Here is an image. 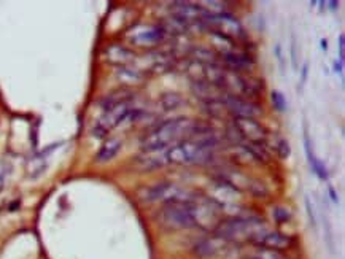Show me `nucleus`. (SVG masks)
<instances>
[{
	"label": "nucleus",
	"instance_id": "8",
	"mask_svg": "<svg viewBox=\"0 0 345 259\" xmlns=\"http://www.w3.org/2000/svg\"><path fill=\"white\" fill-rule=\"evenodd\" d=\"M234 127L242 139L250 143H263L268 139V131L253 118H234Z\"/></svg>",
	"mask_w": 345,
	"mask_h": 259
},
{
	"label": "nucleus",
	"instance_id": "2",
	"mask_svg": "<svg viewBox=\"0 0 345 259\" xmlns=\"http://www.w3.org/2000/svg\"><path fill=\"white\" fill-rule=\"evenodd\" d=\"M215 147H217V140L210 134L191 137L164 149L162 162L175 165L205 164L212 161Z\"/></svg>",
	"mask_w": 345,
	"mask_h": 259
},
{
	"label": "nucleus",
	"instance_id": "9",
	"mask_svg": "<svg viewBox=\"0 0 345 259\" xmlns=\"http://www.w3.org/2000/svg\"><path fill=\"white\" fill-rule=\"evenodd\" d=\"M221 104L225 105L226 110L231 111L235 118H253L255 119V116L261 114V109L256 104L245 100V99H240V97L225 94L221 99Z\"/></svg>",
	"mask_w": 345,
	"mask_h": 259
},
{
	"label": "nucleus",
	"instance_id": "27",
	"mask_svg": "<svg viewBox=\"0 0 345 259\" xmlns=\"http://www.w3.org/2000/svg\"><path fill=\"white\" fill-rule=\"evenodd\" d=\"M334 67H336V72H337V74H342V62L339 61V62H334Z\"/></svg>",
	"mask_w": 345,
	"mask_h": 259
},
{
	"label": "nucleus",
	"instance_id": "4",
	"mask_svg": "<svg viewBox=\"0 0 345 259\" xmlns=\"http://www.w3.org/2000/svg\"><path fill=\"white\" fill-rule=\"evenodd\" d=\"M191 200H188V202L166 204V207H164L162 210H161V222H162V224L170 227V229H190V227H196V221H194Z\"/></svg>",
	"mask_w": 345,
	"mask_h": 259
},
{
	"label": "nucleus",
	"instance_id": "29",
	"mask_svg": "<svg viewBox=\"0 0 345 259\" xmlns=\"http://www.w3.org/2000/svg\"><path fill=\"white\" fill-rule=\"evenodd\" d=\"M329 194H331V197H333V200H334V202H337V197H336V192H334V189L331 188V186H329Z\"/></svg>",
	"mask_w": 345,
	"mask_h": 259
},
{
	"label": "nucleus",
	"instance_id": "5",
	"mask_svg": "<svg viewBox=\"0 0 345 259\" xmlns=\"http://www.w3.org/2000/svg\"><path fill=\"white\" fill-rule=\"evenodd\" d=\"M196 194L180 188V186L174 183H157L152 188H147L143 191V199L147 202H164V204H172V202H188Z\"/></svg>",
	"mask_w": 345,
	"mask_h": 259
},
{
	"label": "nucleus",
	"instance_id": "17",
	"mask_svg": "<svg viewBox=\"0 0 345 259\" xmlns=\"http://www.w3.org/2000/svg\"><path fill=\"white\" fill-rule=\"evenodd\" d=\"M119 149H121V140L119 139H109L102 145V148L99 149V153L96 156V161L97 162L110 161V159H113V157L118 154Z\"/></svg>",
	"mask_w": 345,
	"mask_h": 259
},
{
	"label": "nucleus",
	"instance_id": "21",
	"mask_svg": "<svg viewBox=\"0 0 345 259\" xmlns=\"http://www.w3.org/2000/svg\"><path fill=\"white\" fill-rule=\"evenodd\" d=\"M278 154H280V157H283V159H285V157H288L290 156V145H288V142H286V140H280V143H278Z\"/></svg>",
	"mask_w": 345,
	"mask_h": 259
},
{
	"label": "nucleus",
	"instance_id": "22",
	"mask_svg": "<svg viewBox=\"0 0 345 259\" xmlns=\"http://www.w3.org/2000/svg\"><path fill=\"white\" fill-rule=\"evenodd\" d=\"M306 208H307V215H308V220H310V224L315 227L317 226V220H315V215H313V208L310 204V199L306 197Z\"/></svg>",
	"mask_w": 345,
	"mask_h": 259
},
{
	"label": "nucleus",
	"instance_id": "3",
	"mask_svg": "<svg viewBox=\"0 0 345 259\" xmlns=\"http://www.w3.org/2000/svg\"><path fill=\"white\" fill-rule=\"evenodd\" d=\"M268 231V227L263 224L258 218H231L220 221V224L215 227V235H220L229 242L232 240H250L253 242L258 235Z\"/></svg>",
	"mask_w": 345,
	"mask_h": 259
},
{
	"label": "nucleus",
	"instance_id": "10",
	"mask_svg": "<svg viewBox=\"0 0 345 259\" xmlns=\"http://www.w3.org/2000/svg\"><path fill=\"white\" fill-rule=\"evenodd\" d=\"M231 242L223 239L220 235H212L208 239H204L202 242H199L196 247H194V255L199 258H213L218 256L229 248Z\"/></svg>",
	"mask_w": 345,
	"mask_h": 259
},
{
	"label": "nucleus",
	"instance_id": "12",
	"mask_svg": "<svg viewBox=\"0 0 345 259\" xmlns=\"http://www.w3.org/2000/svg\"><path fill=\"white\" fill-rule=\"evenodd\" d=\"M210 199H213L215 202L223 207L226 204L235 202V200L239 199V191L234 189L232 186H229L228 183L218 180V182L213 185V194L210 196Z\"/></svg>",
	"mask_w": 345,
	"mask_h": 259
},
{
	"label": "nucleus",
	"instance_id": "16",
	"mask_svg": "<svg viewBox=\"0 0 345 259\" xmlns=\"http://www.w3.org/2000/svg\"><path fill=\"white\" fill-rule=\"evenodd\" d=\"M132 97H134V94L131 91L121 89V91H116V92H112L110 96H107L105 99H102L100 107L104 109V111H107V110H110L116 105L126 104V102H132Z\"/></svg>",
	"mask_w": 345,
	"mask_h": 259
},
{
	"label": "nucleus",
	"instance_id": "19",
	"mask_svg": "<svg viewBox=\"0 0 345 259\" xmlns=\"http://www.w3.org/2000/svg\"><path fill=\"white\" fill-rule=\"evenodd\" d=\"M251 259H285V258L282 255H278V251L260 248L253 256H251Z\"/></svg>",
	"mask_w": 345,
	"mask_h": 259
},
{
	"label": "nucleus",
	"instance_id": "30",
	"mask_svg": "<svg viewBox=\"0 0 345 259\" xmlns=\"http://www.w3.org/2000/svg\"><path fill=\"white\" fill-rule=\"evenodd\" d=\"M329 5H331V8H333V10H336V5H337V2H329Z\"/></svg>",
	"mask_w": 345,
	"mask_h": 259
},
{
	"label": "nucleus",
	"instance_id": "6",
	"mask_svg": "<svg viewBox=\"0 0 345 259\" xmlns=\"http://www.w3.org/2000/svg\"><path fill=\"white\" fill-rule=\"evenodd\" d=\"M132 110H134L132 102H126V104L116 105V107H113V109L104 111V114L99 118L94 127H92V135L97 137V139H102V137H105L112 129L119 126L121 123H124Z\"/></svg>",
	"mask_w": 345,
	"mask_h": 259
},
{
	"label": "nucleus",
	"instance_id": "20",
	"mask_svg": "<svg viewBox=\"0 0 345 259\" xmlns=\"http://www.w3.org/2000/svg\"><path fill=\"white\" fill-rule=\"evenodd\" d=\"M272 217H274V220L277 222H285V221H288L290 217H291V213L288 208H283V207H277L272 210Z\"/></svg>",
	"mask_w": 345,
	"mask_h": 259
},
{
	"label": "nucleus",
	"instance_id": "25",
	"mask_svg": "<svg viewBox=\"0 0 345 259\" xmlns=\"http://www.w3.org/2000/svg\"><path fill=\"white\" fill-rule=\"evenodd\" d=\"M275 54H277V59L280 62V66H282V69H283V57H282V48H280V45L275 46Z\"/></svg>",
	"mask_w": 345,
	"mask_h": 259
},
{
	"label": "nucleus",
	"instance_id": "23",
	"mask_svg": "<svg viewBox=\"0 0 345 259\" xmlns=\"http://www.w3.org/2000/svg\"><path fill=\"white\" fill-rule=\"evenodd\" d=\"M344 49H345V37L341 34V35H339V53H341V54H339V57H341L339 61H341L342 64H344V56H345Z\"/></svg>",
	"mask_w": 345,
	"mask_h": 259
},
{
	"label": "nucleus",
	"instance_id": "1",
	"mask_svg": "<svg viewBox=\"0 0 345 259\" xmlns=\"http://www.w3.org/2000/svg\"><path fill=\"white\" fill-rule=\"evenodd\" d=\"M207 134H208L207 126L186 118H177L166 121V123H162L161 126L153 129L152 132H148L142 139L140 145L142 149L147 151V153H154V151L167 149L169 147L183 142L185 137L191 139V137H199Z\"/></svg>",
	"mask_w": 345,
	"mask_h": 259
},
{
	"label": "nucleus",
	"instance_id": "28",
	"mask_svg": "<svg viewBox=\"0 0 345 259\" xmlns=\"http://www.w3.org/2000/svg\"><path fill=\"white\" fill-rule=\"evenodd\" d=\"M321 49L323 51H328V41L326 40H321Z\"/></svg>",
	"mask_w": 345,
	"mask_h": 259
},
{
	"label": "nucleus",
	"instance_id": "26",
	"mask_svg": "<svg viewBox=\"0 0 345 259\" xmlns=\"http://www.w3.org/2000/svg\"><path fill=\"white\" fill-rule=\"evenodd\" d=\"M307 69H308V64H304V67H303V78H301V86H303L307 80Z\"/></svg>",
	"mask_w": 345,
	"mask_h": 259
},
{
	"label": "nucleus",
	"instance_id": "7",
	"mask_svg": "<svg viewBox=\"0 0 345 259\" xmlns=\"http://www.w3.org/2000/svg\"><path fill=\"white\" fill-rule=\"evenodd\" d=\"M204 24L210 26V29L217 31L218 35L225 37L228 40L240 38L243 37L242 24L229 13H220V14H207L204 19Z\"/></svg>",
	"mask_w": 345,
	"mask_h": 259
},
{
	"label": "nucleus",
	"instance_id": "11",
	"mask_svg": "<svg viewBox=\"0 0 345 259\" xmlns=\"http://www.w3.org/2000/svg\"><path fill=\"white\" fill-rule=\"evenodd\" d=\"M256 247L264 248V250H272V251H278V250H286L293 245V239L290 235L280 234V232H269L266 231L261 235H258L253 240Z\"/></svg>",
	"mask_w": 345,
	"mask_h": 259
},
{
	"label": "nucleus",
	"instance_id": "13",
	"mask_svg": "<svg viewBox=\"0 0 345 259\" xmlns=\"http://www.w3.org/2000/svg\"><path fill=\"white\" fill-rule=\"evenodd\" d=\"M221 59L225 61V64L229 69H231V72H235V74H240L243 70H250L255 64L248 54L235 53V51L221 54Z\"/></svg>",
	"mask_w": 345,
	"mask_h": 259
},
{
	"label": "nucleus",
	"instance_id": "24",
	"mask_svg": "<svg viewBox=\"0 0 345 259\" xmlns=\"http://www.w3.org/2000/svg\"><path fill=\"white\" fill-rule=\"evenodd\" d=\"M291 56H293V67L298 69V66H296V38H294V35H293V45H291Z\"/></svg>",
	"mask_w": 345,
	"mask_h": 259
},
{
	"label": "nucleus",
	"instance_id": "15",
	"mask_svg": "<svg viewBox=\"0 0 345 259\" xmlns=\"http://www.w3.org/2000/svg\"><path fill=\"white\" fill-rule=\"evenodd\" d=\"M107 59H109L112 64H116V66H127L135 61V54L121 45H112L107 48Z\"/></svg>",
	"mask_w": 345,
	"mask_h": 259
},
{
	"label": "nucleus",
	"instance_id": "18",
	"mask_svg": "<svg viewBox=\"0 0 345 259\" xmlns=\"http://www.w3.org/2000/svg\"><path fill=\"white\" fill-rule=\"evenodd\" d=\"M270 100H272V105H274V109L277 111H285L286 110V100H285L282 92L274 91L270 94Z\"/></svg>",
	"mask_w": 345,
	"mask_h": 259
},
{
	"label": "nucleus",
	"instance_id": "14",
	"mask_svg": "<svg viewBox=\"0 0 345 259\" xmlns=\"http://www.w3.org/2000/svg\"><path fill=\"white\" fill-rule=\"evenodd\" d=\"M164 37H166V32H164V29L161 26H157V27H147L143 31L135 32L131 37V40L140 46H145V45H154V43L164 40Z\"/></svg>",
	"mask_w": 345,
	"mask_h": 259
}]
</instances>
